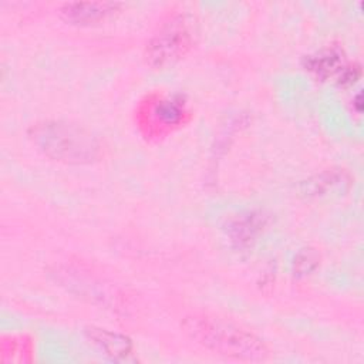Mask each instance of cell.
<instances>
[{"label":"cell","instance_id":"3957f363","mask_svg":"<svg viewBox=\"0 0 364 364\" xmlns=\"http://www.w3.org/2000/svg\"><path fill=\"white\" fill-rule=\"evenodd\" d=\"M198 23L193 16L179 13L164 21L145 47V60L155 70L175 65L193 47Z\"/></svg>","mask_w":364,"mask_h":364},{"label":"cell","instance_id":"6da1fadb","mask_svg":"<svg viewBox=\"0 0 364 364\" xmlns=\"http://www.w3.org/2000/svg\"><path fill=\"white\" fill-rule=\"evenodd\" d=\"M182 328L193 341L223 357L260 361L269 355V348L260 337L216 316H188L182 321Z\"/></svg>","mask_w":364,"mask_h":364},{"label":"cell","instance_id":"7a4b0ae2","mask_svg":"<svg viewBox=\"0 0 364 364\" xmlns=\"http://www.w3.org/2000/svg\"><path fill=\"white\" fill-rule=\"evenodd\" d=\"M30 138L44 155L65 164H88L100 154L97 138L88 129L71 122H38L31 127Z\"/></svg>","mask_w":364,"mask_h":364},{"label":"cell","instance_id":"8992f818","mask_svg":"<svg viewBox=\"0 0 364 364\" xmlns=\"http://www.w3.org/2000/svg\"><path fill=\"white\" fill-rule=\"evenodd\" d=\"M158 115L166 122H173L181 117V107L176 101H164L158 108Z\"/></svg>","mask_w":364,"mask_h":364},{"label":"cell","instance_id":"5b68a950","mask_svg":"<svg viewBox=\"0 0 364 364\" xmlns=\"http://www.w3.org/2000/svg\"><path fill=\"white\" fill-rule=\"evenodd\" d=\"M90 334L91 338L107 351V354H112L115 357L127 355L131 350V341L121 334H115L104 328H90Z\"/></svg>","mask_w":364,"mask_h":364},{"label":"cell","instance_id":"277c9868","mask_svg":"<svg viewBox=\"0 0 364 364\" xmlns=\"http://www.w3.org/2000/svg\"><path fill=\"white\" fill-rule=\"evenodd\" d=\"M121 4L112 1H85V3H67L61 9L64 18L73 24L88 26L104 21L115 11H119Z\"/></svg>","mask_w":364,"mask_h":364}]
</instances>
